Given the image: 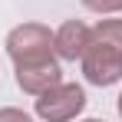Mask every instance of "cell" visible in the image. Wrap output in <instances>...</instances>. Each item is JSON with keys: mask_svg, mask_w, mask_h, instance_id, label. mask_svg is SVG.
<instances>
[{"mask_svg": "<svg viewBox=\"0 0 122 122\" xmlns=\"http://www.w3.org/2000/svg\"><path fill=\"white\" fill-rule=\"evenodd\" d=\"M53 30L43 23H20L7 33V53L13 66H33V63L56 60V46H53Z\"/></svg>", "mask_w": 122, "mask_h": 122, "instance_id": "cell-2", "label": "cell"}, {"mask_svg": "<svg viewBox=\"0 0 122 122\" xmlns=\"http://www.w3.org/2000/svg\"><path fill=\"white\" fill-rule=\"evenodd\" d=\"M82 122H102V119H82Z\"/></svg>", "mask_w": 122, "mask_h": 122, "instance_id": "cell-9", "label": "cell"}, {"mask_svg": "<svg viewBox=\"0 0 122 122\" xmlns=\"http://www.w3.org/2000/svg\"><path fill=\"white\" fill-rule=\"evenodd\" d=\"M82 7L92 13H122V0H82Z\"/></svg>", "mask_w": 122, "mask_h": 122, "instance_id": "cell-6", "label": "cell"}, {"mask_svg": "<svg viewBox=\"0 0 122 122\" xmlns=\"http://www.w3.org/2000/svg\"><path fill=\"white\" fill-rule=\"evenodd\" d=\"M119 119H122V92H119Z\"/></svg>", "mask_w": 122, "mask_h": 122, "instance_id": "cell-8", "label": "cell"}, {"mask_svg": "<svg viewBox=\"0 0 122 122\" xmlns=\"http://www.w3.org/2000/svg\"><path fill=\"white\" fill-rule=\"evenodd\" d=\"M82 76L92 86H116L122 79V20H99L82 53Z\"/></svg>", "mask_w": 122, "mask_h": 122, "instance_id": "cell-1", "label": "cell"}, {"mask_svg": "<svg viewBox=\"0 0 122 122\" xmlns=\"http://www.w3.org/2000/svg\"><path fill=\"white\" fill-rule=\"evenodd\" d=\"M82 109H86V92L79 82H56L53 89L36 96V116L43 122H69Z\"/></svg>", "mask_w": 122, "mask_h": 122, "instance_id": "cell-3", "label": "cell"}, {"mask_svg": "<svg viewBox=\"0 0 122 122\" xmlns=\"http://www.w3.org/2000/svg\"><path fill=\"white\" fill-rule=\"evenodd\" d=\"M89 36H92V26H86L82 20H66L56 30L53 36V46H56V56L60 60H82L86 46H89Z\"/></svg>", "mask_w": 122, "mask_h": 122, "instance_id": "cell-5", "label": "cell"}, {"mask_svg": "<svg viewBox=\"0 0 122 122\" xmlns=\"http://www.w3.org/2000/svg\"><path fill=\"white\" fill-rule=\"evenodd\" d=\"M0 122H30L23 109H0Z\"/></svg>", "mask_w": 122, "mask_h": 122, "instance_id": "cell-7", "label": "cell"}, {"mask_svg": "<svg viewBox=\"0 0 122 122\" xmlns=\"http://www.w3.org/2000/svg\"><path fill=\"white\" fill-rule=\"evenodd\" d=\"M56 82H63L60 60L33 63V66H17V86H20L26 96H43V92L53 89Z\"/></svg>", "mask_w": 122, "mask_h": 122, "instance_id": "cell-4", "label": "cell"}]
</instances>
